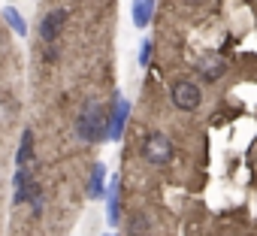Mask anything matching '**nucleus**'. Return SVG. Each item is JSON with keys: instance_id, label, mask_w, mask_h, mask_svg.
<instances>
[{"instance_id": "obj_13", "label": "nucleus", "mask_w": 257, "mask_h": 236, "mask_svg": "<svg viewBox=\"0 0 257 236\" xmlns=\"http://www.w3.org/2000/svg\"><path fill=\"white\" fill-rule=\"evenodd\" d=\"M140 64H143V67H149V64H152V43H149V40L140 46Z\"/></svg>"}, {"instance_id": "obj_2", "label": "nucleus", "mask_w": 257, "mask_h": 236, "mask_svg": "<svg viewBox=\"0 0 257 236\" xmlns=\"http://www.w3.org/2000/svg\"><path fill=\"white\" fill-rule=\"evenodd\" d=\"M170 100H173V106L182 109V112H197L200 103H203V94H200V88H197L194 82L179 79V82L170 88Z\"/></svg>"}, {"instance_id": "obj_6", "label": "nucleus", "mask_w": 257, "mask_h": 236, "mask_svg": "<svg viewBox=\"0 0 257 236\" xmlns=\"http://www.w3.org/2000/svg\"><path fill=\"white\" fill-rule=\"evenodd\" d=\"M224 70H227V64H224V58L215 55V52H209V55H203V58L197 61V73H200L206 82H218V79L224 76Z\"/></svg>"}, {"instance_id": "obj_1", "label": "nucleus", "mask_w": 257, "mask_h": 236, "mask_svg": "<svg viewBox=\"0 0 257 236\" xmlns=\"http://www.w3.org/2000/svg\"><path fill=\"white\" fill-rule=\"evenodd\" d=\"M106 125H109V118H106L103 106L85 103V109L79 112V122H76V134L85 143H100V140H106Z\"/></svg>"}, {"instance_id": "obj_10", "label": "nucleus", "mask_w": 257, "mask_h": 236, "mask_svg": "<svg viewBox=\"0 0 257 236\" xmlns=\"http://www.w3.org/2000/svg\"><path fill=\"white\" fill-rule=\"evenodd\" d=\"M4 22H7L19 37H28V22L22 19V13H19L16 7H4Z\"/></svg>"}, {"instance_id": "obj_5", "label": "nucleus", "mask_w": 257, "mask_h": 236, "mask_svg": "<svg viewBox=\"0 0 257 236\" xmlns=\"http://www.w3.org/2000/svg\"><path fill=\"white\" fill-rule=\"evenodd\" d=\"M64 25H67V10H61V7L52 10V13L40 22V37H43V43L52 46V43L61 37V28H64Z\"/></svg>"}, {"instance_id": "obj_7", "label": "nucleus", "mask_w": 257, "mask_h": 236, "mask_svg": "<svg viewBox=\"0 0 257 236\" xmlns=\"http://www.w3.org/2000/svg\"><path fill=\"white\" fill-rule=\"evenodd\" d=\"M131 19H134V25L143 31V28H149L152 25V19H155V0H134V7H131Z\"/></svg>"}, {"instance_id": "obj_4", "label": "nucleus", "mask_w": 257, "mask_h": 236, "mask_svg": "<svg viewBox=\"0 0 257 236\" xmlns=\"http://www.w3.org/2000/svg\"><path fill=\"white\" fill-rule=\"evenodd\" d=\"M127 115H131V103H127L121 94L115 97V103L109 106V125H106V137L112 143H118L124 137V125H127Z\"/></svg>"}, {"instance_id": "obj_12", "label": "nucleus", "mask_w": 257, "mask_h": 236, "mask_svg": "<svg viewBox=\"0 0 257 236\" xmlns=\"http://www.w3.org/2000/svg\"><path fill=\"white\" fill-rule=\"evenodd\" d=\"M127 230H131V236H146L149 233V215H134L131 218V224H127Z\"/></svg>"}, {"instance_id": "obj_15", "label": "nucleus", "mask_w": 257, "mask_h": 236, "mask_svg": "<svg viewBox=\"0 0 257 236\" xmlns=\"http://www.w3.org/2000/svg\"><path fill=\"white\" fill-rule=\"evenodd\" d=\"M106 236H115V233H106Z\"/></svg>"}, {"instance_id": "obj_11", "label": "nucleus", "mask_w": 257, "mask_h": 236, "mask_svg": "<svg viewBox=\"0 0 257 236\" xmlns=\"http://www.w3.org/2000/svg\"><path fill=\"white\" fill-rule=\"evenodd\" d=\"M106 218H109V224H118V179H112L109 182V203H106Z\"/></svg>"}, {"instance_id": "obj_9", "label": "nucleus", "mask_w": 257, "mask_h": 236, "mask_svg": "<svg viewBox=\"0 0 257 236\" xmlns=\"http://www.w3.org/2000/svg\"><path fill=\"white\" fill-rule=\"evenodd\" d=\"M103 185H106V167H103V164H94V167H91V179H88L85 194H88L91 200H97V197H103Z\"/></svg>"}, {"instance_id": "obj_14", "label": "nucleus", "mask_w": 257, "mask_h": 236, "mask_svg": "<svg viewBox=\"0 0 257 236\" xmlns=\"http://www.w3.org/2000/svg\"><path fill=\"white\" fill-rule=\"evenodd\" d=\"M58 55H61V52H58V46H55V43H52V46H49V49H46V61H49V64H52V61H58Z\"/></svg>"}, {"instance_id": "obj_8", "label": "nucleus", "mask_w": 257, "mask_h": 236, "mask_svg": "<svg viewBox=\"0 0 257 236\" xmlns=\"http://www.w3.org/2000/svg\"><path fill=\"white\" fill-rule=\"evenodd\" d=\"M16 164H19V170H31L34 167V131L31 128H25V134H22V146H19Z\"/></svg>"}, {"instance_id": "obj_3", "label": "nucleus", "mask_w": 257, "mask_h": 236, "mask_svg": "<svg viewBox=\"0 0 257 236\" xmlns=\"http://www.w3.org/2000/svg\"><path fill=\"white\" fill-rule=\"evenodd\" d=\"M143 158H146L149 164H155V167H164V164L173 161V143H170L161 131H155V134H149L146 143H143Z\"/></svg>"}]
</instances>
